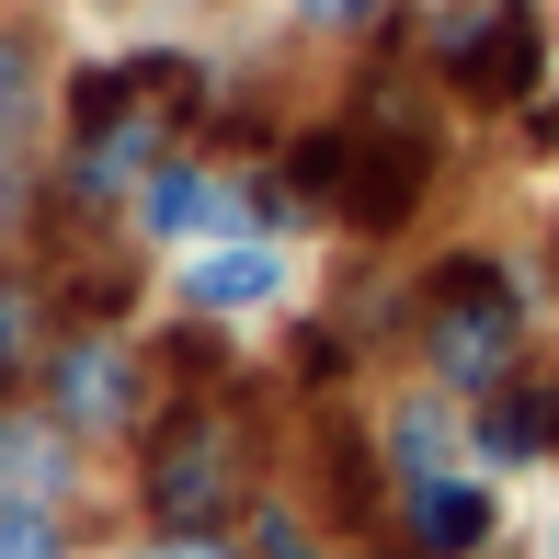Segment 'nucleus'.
I'll use <instances>...</instances> for the list:
<instances>
[{
    "label": "nucleus",
    "mask_w": 559,
    "mask_h": 559,
    "mask_svg": "<svg viewBox=\"0 0 559 559\" xmlns=\"http://www.w3.org/2000/svg\"><path fill=\"white\" fill-rule=\"evenodd\" d=\"M525 332H537V297H525V274L502 251H445L423 274L412 343H423V377L445 400H491L502 377H525Z\"/></svg>",
    "instance_id": "1"
},
{
    "label": "nucleus",
    "mask_w": 559,
    "mask_h": 559,
    "mask_svg": "<svg viewBox=\"0 0 559 559\" xmlns=\"http://www.w3.org/2000/svg\"><path fill=\"white\" fill-rule=\"evenodd\" d=\"M240 412L217 400V377L206 389H171L160 412L138 423V502H148V525L160 537H228V514H240Z\"/></svg>",
    "instance_id": "2"
},
{
    "label": "nucleus",
    "mask_w": 559,
    "mask_h": 559,
    "mask_svg": "<svg viewBox=\"0 0 559 559\" xmlns=\"http://www.w3.org/2000/svg\"><path fill=\"white\" fill-rule=\"evenodd\" d=\"M423 69L468 115H525L559 69V35H548L537 0H435L423 12Z\"/></svg>",
    "instance_id": "3"
},
{
    "label": "nucleus",
    "mask_w": 559,
    "mask_h": 559,
    "mask_svg": "<svg viewBox=\"0 0 559 559\" xmlns=\"http://www.w3.org/2000/svg\"><path fill=\"white\" fill-rule=\"evenodd\" d=\"M148 354L115 332V320H69L58 343H46V366H35V412L58 423V435H81V445H104V435H138L148 412H160V389H148Z\"/></svg>",
    "instance_id": "4"
},
{
    "label": "nucleus",
    "mask_w": 559,
    "mask_h": 559,
    "mask_svg": "<svg viewBox=\"0 0 559 559\" xmlns=\"http://www.w3.org/2000/svg\"><path fill=\"white\" fill-rule=\"evenodd\" d=\"M343 126H354V148H343L332 217L354 240H400L423 217V194H435V126L400 115V92H377V115H343Z\"/></svg>",
    "instance_id": "5"
},
{
    "label": "nucleus",
    "mask_w": 559,
    "mask_h": 559,
    "mask_svg": "<svg viewBox=\"0 0 559 559\" xmlns=\"http://www.w3.org/2000/svg\"><path fill=\"white\" fill-rule=\"evenodd\" d=\"M138 240H160V251H194V240H240L251 228V183H228V171L206 160V138L194 148H171L160 171L138 183Z\"/></svg>",
    "instance_id": "6"
},
{
    "label": "nucleus",
    "mask_w": 559,
    "mask_h": 559,
    "mask_svg": "<svg viewBox=\"0 0 559 559\" xmlns=\"http://www.w3.org/2000/svg\"><path fill=\"white\" fill-rule=\"evenodd\" d=\"M389 525H400V548H412V559H479V548L502 537V502H491V479L435 468V479H400Z\"/></svg>",
    "instance_id": "7"
},
{
    "label": "nucleus",
    "mask_w": 559,
    "mask_h": 559,
    "mask_svg": "<svg viewBox=\"0 0 559 559\" xmlns=\"http://www.w3.org/2000/svg\"><path fill=\"white\" fill-rule=\"evenodd\" d=\"M171 297H183V320L274 309V297H286V251L251 240V228H240V240H194V251H183V286H171Z\"/></svg>",
    "instance_id": "8"
},
{
    "label": "nucleus",
    "mask_w": 559,
    "mask_h": 559,
    "mask_svg": "<svg viewBox=\"0 0 559 559\" xmlns=\"http://www.w3.org/2000/svg\"><path fill=\"white\" fill-rule=\"evenodd\" d=\"M377 456H389V491H400V479H435V468H468V400H445V389L389 400Z\"/></svg>",
    "instance_id": "9"
},
{
    "label": "nucleus",
    "mask_w": 559,
    "mask_h": 559,
    "mask_svg": "<svg viewBox=\"0 0 559 559\" xmlns=\"http://www.w3.org/2000/svg\"><path fill=\"white\" fill-rule=\"evenodd\" d=\"M548 435H559V400L525 389V377H502L491 400H468V445H479V468H525V456H548Z\"/></svg>",
    "instance_id": "10"
},
{
    "label": "nucleus",
    "mask_w": 559,
    "mask_h": 559,
    "mask_svg": "<svg viewBox=\"0 0 559 559\" xmlns=\"http://www.w3.org/2000/svg\"><path fill=\"white\" fill-rule=\"evenodd\" d=\"M69 456H81V435H58L46 412H0V491L58 502L69 491Z\"/></svg>",
    "instance_id": "11"
},
{
    "label": "nucleus",
    "mask_w": 559,
    "mask_h": 559,
    "mask_svg": "<svg viewBox=\"0 0 559 559\" xmlns=\"http://www.w3.org/2000/svg\"><path fill=\"white\" fill-rule=\"evenodd\" d=\"M46 343H58V320H46V286H35V274H0V400L35 389Z\"/></svg>",
    "instance_id": "12"
},
{
    "label": "nucleus",
    "mask_w": 559,
    "mask_h": 559,
    "mask_svg": "<svg viewBox=\"0 0 559 559\" xmlns=\"http://www.w3.org/2000/svg\"><path fill=\"white\" fill-rule=\"evenodd\" d=\"M0 559H69V514H58V502L0 491Z\"/></svg>",
    "instance_id": "13"
},
{
    "label": "nucleus",
    "mask_w": 559,
    "mask_h": 559,
    "mask_svg": "<svg viewBox=\"0 0 559 559\" xmlns=\"http://www.w3.org/2000/svg\"><path fill=\"white\" fill-rule=\"evenodd\" d=\"M23 115H35V35L0 23V160L23 148Z\"/></svg>",
    "instance_id": "14"
},
{
    "label": "nucleus",
    "mask_w": 559,
    "mask_h": 559,
    "mask_svg": "<svg viewBox=\"0 0 559 559\" xmlns=\"http://www.w3.org/2000/svg\"><path fill=\"white\" fill-rule=\"evenodd\" d=\"M251 559H332V548H320V525L297 502H251Z\"/></svg>",
    "instance_id": "15"
},
{
    "label": "nucleus",
    "mask_w": 559,
    "mask_h": 559,
    "mask_svg": "<svg viewBox=\"0 0 559 559\" xmlns=\"http://www.w3.org/2000/svg\"><path fill=\"white\" fill-rule=\"evenodd\" d=\"M286 12H297V35H377L389 0H286Z\"/></svg>",
    "instance_id": "16"
},
{
    "label": "nucleus",
    "mask_w": 559,
    "mask_h": 559,
    "mask_svg": "<svg viewBox=\"0 0 559 559\" xmlns=\"http://www.w3.org/2000/svg\"><path fill=\"white\" fill-rule=\"evenodd\" d=\"M286 354H297V389H343V366H354V354H343V332H320V320H309V332H297Z\"/></svg>",
    "instance_id": "17"
},
{
    "label": "nucleus",
    "mask_w": 559,
    "mask_h": 559,
    "mask_svg": "<svg viewBox=\"0 0 559 559\" xmlns=\"http://www.w3.org/2000/svg\"><path fill=\"white\" fill-rule=\"evenodd\" d=\"M138 559H251V548H228V537H160V548H138Z\"/></svg>",
    "instance_id": "18"
}]
</instances>
